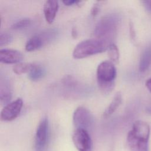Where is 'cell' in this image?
Instances as JSON below:
<instances>
[{"label": "cell", "instance_id": "17", "mask_svg": "<svg viewBox=\"0 0 151 151\" xmlns=\"http://www.w3.org/2000/svg\"><path fill=\"white\" fill-rule=\"evenodd\" d=\"M108 55L113 63H116L119 59V51L117 47L113 43L109 45L108 48Z\"/></svg>", "mask_w": 151, "mask_h": 151}, {"label": "cell", "instance_id": "19", "mask_svg": "<svg viewBox=\"0 0 151 151\" xmlns=\"http://www.w3.org/2000/svg\"><path fill=\"white\" fill-rule=\"evenodd\" d=\"M12 40V36L6 32H2L0 35V46L2 47L10 43Z\"/></svg>", "mask_w": 151, "mask_h": 151}, {"label": "cell", "instance_id": "24", "mask_svg": "<svg viewBox=\"0 0 151 151\" xmlns=\"http://www.w3.org/2000/svg\"><path fill=\"white\" fill-rule=\"evenodd\" d=\"M78 33H77V31L76 29V28H73L71 29V35L73 38H76L77 37Z\"/></svg>", "mask_w": 151, "mask_h": 151}, {"label": "cell", "instance_id": "8", "mask_svg": "<svg viewBox=\"0 0 151 151\" xmlns=\"http://www.w3.org/2000/svg\"><path fill=\"white\" fill-rule=\"evenodd\" d=\"M73 141L78 151H91L92 140L87 130L76 129L73 134Z\"/></svg>", "mask_w": 151, "mask_h": 151}, {"label": "cell", "instance_id": "12", "mask_svg": "<svg viewBox=\"0 0 151 151\" xmlns=\"http://www.w3.org/2000/svg\"><path fill=\"white\" fill-rule=\"evenodd\" d=\"M12 93L9 83L6 80L1 81L0 87V102L2 105H6L11 101Z\"/></svg>", "mask_w": 151, "mask_h": 151}, {"label": "cell", "instance_id": "4", "mask_svg": "<svg viewBox=\"0 0 151 151\" xmlns=\"http://www.w3.org/2000/svg\"><path fill=\"white\" fill-rule=\"evenodd\" d=\"M119 20L117 17L113 14L106 15L101 18L94 29L96 38L110 42L116 33Z\"/></svg>", "mask_w": 151, "mask_h": 151}, {"label": "cell", "instance_id": "23", "mask_svg": "<svg viewBox=\"0 0 151 151\" xmlns=\"http://www.w3.org/2000/svg\"><path fill=\"white\" fill-rule=\"evenodd\" d=\"M145 85L146 87H147V88L149 90V91H150L151 92V78L147 79L145 83Z\"/></svg>", "mask_w": 151, "mask_h": 151}, {"label": "cell", "instance_id": "1", "mask_svg": "<svg viewBox=\"0 0 151 151\" xmlns=\"http://www.w3.org/2000/svg\"><path fill=\"white\" fill-rule=\"evenodd\" d=\"M149 135L150 126L146 122H135L127 136V143L130 151H148Z\"/></svg>", "mask_w": 151, "mask_h": 151}, {"label": "cell", "instance_id": "3", "mask_svg": "<svg viewBox=\"0 0 151 151\" xmlns=\"http://www.w3.org/2000/svg\"><path fill=\"white\" fill-rule=\"evenodd\" d=\"M116 69L110 61L100 63L97 68V79L100 89L105 94L110 93L114 85Z\"/></svg>", "mask_w": 151, "mask_h": 151}, {"label": "cell", "instance_id": "11", "mask_svg": "<svg viewBox=\"0 0 151 151\" xmlns=\"http://www.w3.org/2000/svg\"><path fill=\"white\" fill-rule=\"evenodd\" d=\"M58 9V2L55 0H47L45 2L43 7L44 17L46 21L51 24L55 17Z\"/></svg>", "mask_w": 151, "mask_h": 151}, {"label": "cell", "instance_id": "14", "mask_svg": "<svg viewBox=\"0 0 151 151\" xmlns=\"http://www.w3.org/2000/svg\"><path fill=\"white\" fill-rule=\"evenodd\" d=\"M122 94L120 92H117L115 94L110 104L106 107L104 111L103 112V117L107 118L111 115L119 107L122 103Z\"/></svg>", "mask_w": 151, "mask_h": 151}, {"label": "cell", "instance_id": "21", "mask_svg": "<svg viewBox=\"0 0 151 151\" xmlns=\"http://www.w3.org/2000/svg\"><path fill=\"white\" fill-rule=\"evenodd\" d=\"M143 5L144 6V7L145 8V9L149 12L151 14V0H149V1H142Z\"/></svg>", "mask_w": 151, "mask_h": 151}, {"label": "cell", "instance_id": "13", "mask_svg": "<svg viewBox=\"0 0 151 151\" xmlns=\"http://www.w3.org/2000/svg\"><path fill=\"white\" fill-rule=\"evenodd\" d=\"M151 65V44L144 50L140 58L139 68L142 72L145 71Z\"/></svg>", "mask_w": 151, "mask_h": 151}, {"label": "cell", "instance_id": "16", "mask_svg": "<svg viewBox=\"0 0 151 151\" xmlns=\"http://www.w3.org/2000/svg\"><path fill=\"white\" fill-rule=\"evenodd\" d=\"M32 66V63L20 62L14 65V66L12 68V70L13 71L17 74H22L25 73H28Z\"/></svg>", "mask_w": 151, "mask_h": 151}, {"label": "cell", "instance_id": "10", "mask_svg": "<svg viewBox=\"0 0 151 151\" xmlns=\"http://www.w3.org/2000/svg\"><path fill=\"white\" fill-rule=\"evenodd\" d=\"M22 53L14 49L4 48L0 50V61L5 64L18 63L22 60Z\"/></svg>", "mask_w": 151, "mask_h": 151}, {"label": "cell", "instance_id": "9", "mask_svg": "<svg viewBox=\"0 0 151 151\" xmlns=\"http://www.w3.org/2000/svg\"><path fill=\"white\" fill-rule=\"evenodd\" d=\"M23 106L22 99L18 98L4 106L1 111V120L10 122L16 119L19 114Z\"/></svg>", "mask_w": 151, "mask_h": 151}, {"label": "cell", "instance_id": "7", "mask_svg": "<svg viewBox=\"0 0 151 151\" xmlns=\"http://www.w3.org/2000/svg\"><path fill=\"white\" fill-rule=\"evenodd\" d=\"M57 31L55 30L50 29L35 35L27 41L25 48L27 51H32L38 49L45 44L52 41L55 37Z\"/></svg>", "mask_w": 151, "mask_h": 151}, {"label": "cell", "instance_id": "15", "mask_svg": "<svg viewBox=\"0 0 151 151\" xmlns=\"http://www.w3.org/2000/svg\"><path fill=\"white\" fill-rule=\"evenodd\" d=\"M45 71L44 68L40 65L37 63H32V66L28 72L29 78L32 81H37L45 75Z\"/></svg>", "mask_w": 151, "mask_h": 151}, {"label": "cell", "instance_id": "22", "mask_svg": "<svg viewBox=\"0 0 151 151\" xmlns=\"http://www.w3.org/2000/svg\"><path fill=\"white\" fill-rule=\"evenodd\" d=\"M80 2V1H77V0H64V1H63V2L65 5H67V6L73 5H74V4H77Z\"/></svg>", "mask_w": 151, "mask_h": 151}, {"label": "cell", "instance_id": "18", "mask_svg": "<svg viewBox=\"0 0 151 151\" xmlns=\"http://www.w3.org/2000/svg\"><path fill=\"white\" fill-rule=\"evenodd\" d=\"M30 23H31V19L29 18H24L14 23L11 26V28L13 29H22L28 27L30 24Z\"/></svg>", "mask_w": 151, "mask_h": 151}, {"label": "cell", "instance_id": "20", "mask_svg": "<svg viewBox=\"0 0 151 151\" xmlns=\"http://www.w3.org/2000/svg\"><path fill=\"white\" fill-rule=\"evenodd\" d=\"M100 3L99 2H97L95 4H94V5H93V6L91 9V15L93 17L96 16L100 11Z\"/></svg>", "mask_w": 151, "mask_h": 151}, {"label": "cell", "instance_id": "5", "mask_svg": "<svg viewBox=\"0 0 151 151\" xmlns=\"http://www.w3.org/2000/svg\"><path fill=\"white\" fill-rule=\"evenodd\" d=\"M49 139V124L47 117L40 122L35 136V151H47Z\"/></svg>", "mask_w": 151, "mask_h": 151}, {"label": "cell", "instance_id": "6", "mask_svg": "<svg viewBox=\"0 0 151 151\" xmlns=\"http://www.w3.org/2000/svg\"><path fill=\"white\" fill-rule=\"evenodd\" d=\"M93 120L91 113L83 106L78 107L73 113V122L76 129H83L88 131L93 126Z\"/></svg>", "mask_w": 151, "mask_h": 151}, {"label": "cell", "instance_id": "2", "mask_svg": "<svg viewBox=\"0 0 151 151\" xmlns=\"http://www.w3.org/2000/svg\"><path fill=\"white\" fill-rule=\"evenodd\" d=\"M110 44L96 38L84 40L75 47L73 51V57L76 59H80L100 53L107 50Z\"/></svg>", "mask_w": 151, "mask_h": 151}]
</instances>
